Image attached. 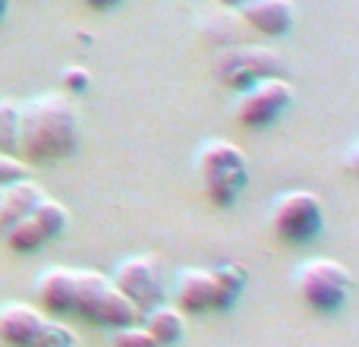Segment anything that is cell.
<instances>
[{
	"label": "cell",
	"mask_w": 359,
	"mask_h": 347,
	"mask_svg": "<svg viewBox=\"0 0 359 347\" xmlns=\"http://www.w3.org/2000/svg\"><path fill=\"white\" fill-rule=\"evenodd\" d=\"M82 126L73 98L63 92H44L19 107V145L25 162L54 164L73 158L79 149Z\"/></svg>",
	"instance_id": "1"
},
{
	"label": "cell",
	"mask_w": 359,
	"mask_h": 347,
	"mask_svg": "<svg viewBox=\"0 0 359 347\" xmlns=\"http://www.w3.org/2000/svg\"><path fill=\"white\" fill-rule=\"evenodd\" d=\"M202 190L215 209H233L249 183V158L227 139H208L196 155Z\"/></svg>",
	"instance_id": "2"
},
{
	"label": "cell",
	"mask_w": 359,
	"mask_h": 347,
	"mask_svg": "<svg viewBox=\"0 0 359 347\" xmlns=\"http://www.w3.org/2000/svg\"><path fill=\"white\" fill-rule=\"evenodd\" d=\"M73 316L86 319V322L98 325V329L117 332L126 325H136L139 313L117 287L111 284L104 272L98 268H79V281H76V303H73Z\"/></svg>",
	"instance_id": "3"
},
{
	"label": "cell",
	"mask_w": 359,
	"mask_h": 347,
	"mask_svg": "<svg viewBox=\"0 0 359 347\" xmlns=\"http://www.w3.org/2000/svg\"><path fill=\"white\" fill-rule=\"evenodd\" d=\"M297 297L318 316H334L353 297V275L337 259H309L297 268Z\"/></svg>",
	"instance_id": "4"
},
{
	"label": "cell",
	"mask_w": 359,
	"mask_h": 347,
	"mask_svg": "<svg viewBox=\"0 0 359 347\" xmlns=\"http://www.w3.org/2000/svg\"><path fill=\"white\" fill-rule=\"evenodd\" d=\"M271 230L290 247H306L325 230V205L309 190H287L271 205Z\"/></svg>",
	"instance_id": "5"
},
{
	"label": "cell",
	"mask_w": 359,
	"mask_h": 347,
	"mask_svg": "<svg viewBox=\"0 0 359 347\" xmlns=\"http://www.w3.org/2000/svg\"><path fill=\"white\" fill-rule=\"evenodd\" d=\"M215 73L221 79V86L240 95L262 79L284 76V60H280L278 51L262 48V44H230L217 54Z\"/></svg>",
	"instance_id": "6"
},
{
	"label": "cell",
	"mask_w": 359,
	"mask_h": 347,
	"mask_svg": "<svg viewBox=\"0 0 359 347\" xmlns=\"http://www.w3.org/2000/svg\"><path fill=\"white\" fill-rule=\"evenodd\" d=\"M67 228H69V209L48 196V199H41L25 218H19L13 228H6L0 237L6 240V247H10L13 253L32 256V253H41L50 240L63 237Z\"/></svg>",
	"instance_id": "7"
},
{
	"label": "cell",
	"mask_w": 359,
	"mask_h": 347,
	"mask_svg": "<svg viewBox=\"0 0 359 347\" xmlns=\"http://www.w3.org/2000/svg\"><path fill=\"white\" fill-rule=\"evenodd\" d=\"M293 86L284 79V76H274V79H262L255 82L252 89L240 92L233 107V117L240 126L246 130H268L274 126L293 105Z\"/></svg>",
	"instance_id": "8"
},
{
	"label": "cell",
	"mask_w": 359,
	"mask_h": 347,
	"mask_svg": "<svg viewBox=\"0 0 359 347\" xmlns=\"http://www.w3.org/2000/svg\"><path fill=\"white\" fill-rule=\"evenodd\" d=\"M111 284L136 306L139 316H145L149 310L164 303V278H161V266L151 256H130L123 259L111 275Z\"/></svg>",
	"instance_id": "9"
},
{
	"label": "cell",
	"mask_w": 359,
	"mask_h": 347,
	"mask_svg": "<svg viewBox=\"0 0 359 347\" xmlns=\"http://www.w3.org/2000/svg\"><path fill=\"white\" fill-rule=\"evenodd\" d=\"M50 319L32 303L0 306V341L10 347H41Z\"/></svg>",
	"instance_id": "10"
},
{
	"label": "cell",
	"mask_w": 359,
	"mask_h": 347,
	"mask_svg": "<svg viewBox=\"0 0 359 347\" xmlns=\"http://www.w3.org/2000/svg\"><path fill=\"white\" fill-rule=\"evenodd\" d=\"M76 281L79 268L48 266L35 281V300L44 316H69L76 303Z\"/></svg>",
	"instance_id": "11"
},
{
	"label": "cell",
	"mask_w": 359,
	"mask_h": 347,
	"mask_svg": "<svg viewBox=\"0 0 359 347\" xmlns=\"http://www.w3.org/2000/svg\"><path fill=\"white\" fill-rule=\"evenodd\" d=\"M236 16L259 35L280 38L297 25V4L293 0H249Z\"/></svg>",
	"instance_id": "12"
},
{
	"label": "cell",
	"mask_w": 359,
	"mask_h": 347,
	"mask_svg": "<svg viewBox=\"0 0 359 347\" xmlns=\"http://www.w3.org/2000/svg\"><path fill=\"white\" fill-rule=\"evenodd\" d=\"M174 306L183 316L215 313V278H211V268H183L177 275Z\"/></svg>",
	"instance_id": "13"
},
{
	"label": "cell",
	"mask_w": 359,
	"mask_h": 347,
	"mask_svg": "<svg viewBox=\"0 0 359 347\" xmlns=\"http://www.w3.org/2000/svg\"><path fill=\"white\" fill-rule=\"evenodd\" d=\"M41 199H48V192H44V186L35 183L32 177L4 186V190H0V234H4L6 228H13L19 218L29 215Z\"/></svg>",
	"instance_id": "14"
},
{
	"label": "cell",
	"mask_w": 359,
	"mask_h": 347,
	"mask_svg": "<svg viewBox=\"0 0 359 347\" xmlns=\"http://www.w3.org/2000/svg\"><path fill=\"white\" fill-rule=\"evenodd\" d=\"M139 325L149 332L158 347H177L186 338V316L177 306H164V303L155 306V310H149L139 319Z\"/></svg>",
	"instance_id": "15"
},
{
	"label": "cell",
	"mask_w": 359,
	"mask_h": 347,
	"mask_svg": "<svg viewBox=\"0 0 359 347\" xmlns=\"http://www.w3.org/2000/svg\"><path fill=\"white\" fill-rule=\"evenodd\" d=\"M211 278H215V313H227L240 303L243 291L249 284V272L240 262H221L211 266Z\"/></svg>",
	"instance_id": "16"
},
{
	"label": "cell",
	"mask_w": 359,
	"mask_h": 347,
	"mask_svg": "<svg viewBox=\"0 0 359 347\" xmlns=\"http://www.w3.org/2000/svg\"><path fill=\"white\" fill-rule=\"evenodd\" d=\"M19 145V105L0 98V152L16 155Z\"/></svg>",
	"instance_id": "17"
},
{
	"label": "cell",
	"mask_w": 359,
	"mask_h": 347,
	"mask_svg": "<svg viewBox=\"0 0 359 347\" xmlns=\"http://www.w3.org/2000/svg\"><path fill=\"white\" fill-rule=\"evenodd\" d=\"M92 89V73L86 67H67L60 73V92L67 98H76V95H86Z\"/></svg>",
	"instance_id": "18"
},
{
	"label": "cell",
	"mask_w": 359,
	"mask_h": 347,
	"mask_svg": "<svg viewBox=\"0 0 359 347\" xmlns=\"http://www.w3.org/2000/svg\"><path fill=\"white\" fill-rule=\"evenodd\" d=\"M25 177H32L29 162L0 152V190H4V186H10V183H16V180H25Z\"/></svg>",
	"instance_id": "19"
},
{
	"label": "cell",
	"mask_w": 359,
	"mask_h": 347,
	"mask_svg": "<svg viewBox=\"0 0 359 347\" xmlns=\"http://www.w3.org/2000/svg\"><path fill=\"white\" fill-rule=\"evenodd\" d=\"M114 347H158L155 341H151V335L142 329V325H126V329H117L111 338Z\"/></svg>",
	"instance_id": "20"
},
{
	"label": "cell",
	"mask_w": 359,
	"mask_h": 347,
	"mask_svg": "<svg viewBox=\"0 0 359 347\" xmlns=\"http://www.w3.org/2000/svg\"><path fill=\"white\" fill-rule=\"evenodd\" d=\"M82 4H86L88 10H95V13H107V10H117L123 0H82Z\"/></svg>",
	"instance_id": "21"
},
{
	"label": "cell",
	"mask_w": 359,
	"mask_h": 347,
	"mask_svg": "<svg viewBox=\"0 0 359 347\" xmlns=\"http://www.w3.org/2000/svg\"><path fill=\"white\" fill-rule=\"evenodd\" d=\"M217 6H221V10H227V13H240L243 6L249 4V0H215Z\"/></svg>",
	"instance_id": "22"
},
{
	"label": "cell",
	"mask_w": 359,
	"mask_h": 347,
	"mask_svg": "<svg viewBox=\"0 0 359 347\" xmlns=\"http://www.w3.org/2000/svg\"><path fill=\"white\" fill-rule=\"evenodd\" d=\"M10 4H13V0H0V19H4L6 13H10Z\"/></svg>",
	"instance_id": "23"
}]
</instances>
